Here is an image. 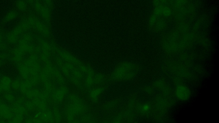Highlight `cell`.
Masks as SVG:
<instances>
[{
	"label": "cell",
	"instance_id": "7",
	"mask_svg": "<svg viewBox=\"0 0 219 123\" xmlns=\"http://www.w3.org/2000/svg\"><path fill=\"white\" fill-rule=\"evenodd\" d=\"M150 109V106L148 104L145 103L142 106L140 107L141 111L142 112H147L149 111Z\"/></svg>",
	"mask_w": 219,
	"mask_h": 123
},
{
	"label": "cell",
	"instance_id": "9",
	"mask_svg": "<svg viewBox=\"0 0 219 123\" xmlns=\"http://www.w3.org/2000/svg\"><path fill=\"white\" fill-rule=\"evenodd\" d=\"M27 1L31 7L32 5L34 4V2H35L36 1H38V0H27Z\"/></svg>",
	"mask_w": 219,
	"mask_h": 123
},
{
	"label": "cell",
	"instance_id": "3",
	"mask_svg": "<svg viewBox=\"0 0 219 123\" xmlns=\"http://www.w3.org/2000/svg\"><path fill=\"white\" fill-rule=\"evenodd\" d=\"M175 93L176 98L181 101H187L191 95L188 87L183 85H178L175 90Z\"/></svg>",
	"mask_w": 219,
	"mask_h": 123
},
{
	"label": "cell",
	"instance_id": "4",
	"mask_svg": "<svg viewBox=\"0 0 219 123\" xmlns=\"http://www.w3.org/2000/svg\"><path fill=\"white\" fill-rule=\"evenodd\" d=\"M22 13L16 10L15 8L9 10L6 14L4 15L3 18L1 21V23L2 24H7L11 23L15 21L19 17H21Z\"/></svg>",
	"mask_w": 219,
	"mask_h": 123
},
{
	"label": "cell",
	"instance_id": "5",
	"mask_svg": "<svg viewBox=\"0 0 219 123\" xmlns=\"http://www.w3.org/2000/svg\"><path fill=\"white\" fill-rule=\"evenodd\" d=\"M30 6L27 0H15L14 2V8L19 11L22 14L27 13L30 11Z\"/></svg>",
	"mask_w": 219,
	"mask_h": 123
},
{
	"label": "cell",
	"instance_id": "1",
	"mask_svg": "<svg viewBox=\"0 0 219 123\" xmlns=\"http://www.w3.org/2000/svg\"><path fill=\"white\" fill-rule=\"evenodd\" d=\"M35 13L44 22L49 23L51 21V10L45 7L39 0L36 1L32 5Z\"/></svg>",
	"mask_w": 219,
	"mask_h": 123
},
{
	"label": "cell",
	"instance_id": "8",
	"mask_svg": "<svg viewBox=\"0 0 219 123\" xmlns=\"http://www.w3.org/2000/svg\"><path fill=\"white\" fill-rule=\"evenodd\" d=\"M4 37V33L3 30L0 28V42H2L3 39Z\"/></svg>",
	"mask_w": 219,
	"mask_h": 123
},
{
	"label": "cell",
	"instance_id": "6",
	"mask_svg": "<svg viewBox=\"0 0 219 123\" xmlns=\"http://www.w3.org/2000/svg\"><path fill=\"white\" fill-rule=\"evenodd\" d=\"M41 2L47 8L50 10H52L53 5L52 0H42Z\"/></svg>",
	"mask_w": 219,
	"mask_h": 123
},
{
	"label": "cell",
	"instance_id": "2",
	"mask_svg": "<svg viewBox=\"0 0 219 123\" xmlns=\"http://www.w3.org/2000/svg\"><path fill=\"white\" fill-rule=\"evenodd\" d=\"M119 70L120 79L129 80L137 75L139 69L137 65L134 63H127L122 65Z\"/></svg>",
	"mask_w": 219,
	"mask_h": 123
}]
</instances>
